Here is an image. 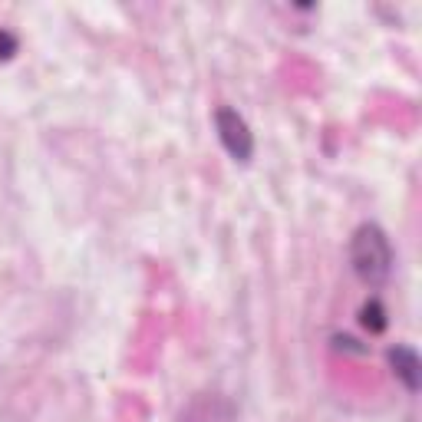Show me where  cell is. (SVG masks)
<instances>
[{"label": "cell", "instance_id": "obj_5", "mask_svg": "<svg viewBox=\"0 0 422 422\" xmlns=\"http://www.w3.org/2000/svg\"><path fill=\"white\" fill-rule=\"evenodd\" d=\"M13 50H17V40H13L7 30H0V60H10Z\"/></svg>", "mask_w": 422, "mask_h": 422}, {"label": "cell", "instance_id": "obj_1", "mask_svg": "<svg viewBox=\"0 0 422 422\" xmlns=\"http://www.w3.org/2000/svg\"><path fill=\"white\" fill-rule=\"evenodd\" d=\"M350 254H353V267L360 274L366 284H380L389 274V264H393V248L386 235L376 228V224H363L360 231L353 235V244H350Z\"/></svg>", "mask_w": 422, "mask_h": 422}, {"label": "cell", "instance_id": "obj_3", "mask_svg": "<svg viewBox=\"0 0 422 422\" xmlns=\"http://www.w3.org/2000/svg\"><path fill=\"white\" fill-rule=\"evenodd\" d=\"M389 363H393V370L403 383L409 386V389H419V357L406 347H396L389 353Z\"/></svg>", "mask_w": 422, "mask_h": 422}, {"label": "cell", "instance_id": "obj_4", "mask_svg": "<svg viewBox=\"0 0 422 422\" xmlns=\"http://www.w3.org/2000/svg\"><path fill=\"white\" fill-rule=\"evenodd\" d=\"M360 323L370 330V334H383L386 330V311L376 304V300H370V304L360 311Z\"/></svg>", "mask_w": 422, "mask_h": 422}, {"label": "cell", "instance_id": "obj_2", "mask_svg": "<svg viewBox=\"0 0 422 422\" xmlns=\"http://www.w3.org/2000/svg\"><path fill=\"white\" fill-rule=\"evenodd\" d=\"M214 123H218V136H221L224 149L231 152L237 162H248L251 152H254V139L248 132V123L235 109H218Z\"/></svg>", "mask_w": 422, "mask_h": 422}]
</instances>
